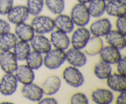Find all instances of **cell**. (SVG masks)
<instances>
[{
	"label": "cell",
	"instance_id": "cell-1",
	"mask_svg": "<svg viewBox=\"0 0 126 104\" xmlns=\"http://www.w3.org/2000/svg\"><path fill=\"white\" fill-rule=\"evenodd\" d=\"M70 17L75 25L79 27L86 26L89 24L91 19L86 4L79 2L71 8Z\"/></svg>",
	"mask_w": 126,
	"mask_h": 104
},
{
	"label": "cell",
	"instance_id": "cell-12",
	"mask_svg": "<svg viewBox=\"0 0 126 104\" xmlns=\"http://www.w3.org/2000/svg\"><path fill=\"white\" fill-rule=\"evenodd\" d=\"M21 92L25 98L32 102H39L44 95L41 87L33 83V82L23 84Z\"/></svg>",
	"mask_w": 126,
	"mask_h": 104
},
{
	"label": "cell",
	"instance_id": "cell-16",
	"mask_svg": "<svg viewBox=\"0 0 126 104\" xmlns=\"http://www.w3.org/2000/svg\"><path fill=\"white\" fill-rule=\"evenodd\" d=\"M14 73L18 82L23 84L33 83L35 78L34 70L32 69L27 64L18 66Z\"/></svg>",
	"mask_w": 126,
	"mask_h": 104
},
{
	"label": "cell",
	"instance_id": "cell-26",
	"mask_svg": "<svg viewBox=\"0 0 126 104\" xmlns=\"http://www.w3.org/2000/svg\"><path fill=\"white\" fill-rule=\"evenodd\" d=\"M18 42V38L14 33L8 32L0 35V50L8 51L14 48Z\"/></svg>",
	"mask_w": 126,
	"mask_h": 104
},
{
	"label": "cell",
	"instance_id": "cell-32",
	"mask_svg": "<svg viewBox=\"0 0 126 104\" xmlns=\"http://www.w3.org/2000/svg\"><path fill=\"white\" fill-rule=\"evenodd\" d=\"M14 6V0H0V15H7Z\"/></svg>",
	"mask_w": 126,
	"mask_h": 104
},
{
	"label": "cell",
	"instance_id": "cell-14",
	"mask_svg": "<svg viewBox=\"0 0 126 104\" xmlns=\"http://www.w3.org/2000/svg\"><path fill=\"white\" fill-rule=\"evenodd\" d=\"M98 55H100L101 60L111 65L116 64L122 58L120 50L110 45L103 46Z\"/></svg>",
	"mask_w": 126,
	"mask_h": 104
},
{
	"label": "cell",
	"instance_id": "cell-39",
	"mask_svg": "<svg viewBox=\"0 0 126 104\" xmlns=\"http://www.w3.org/2000/svg\"><path fill=\"white\" fill-rule=\"evenodd\" d=\"M1 104H12V102H2Z\"/></svg>",
	"mask_w": 126,
	"mask_h": 104
},
{
	"label": "cell",
	"instance_id": "cell-9",
	"mask_svg": "<svg viewBox=\"0 0 126 104\" xmlns=\"http://www.w3.org/2000/svg\"><path fill=\"white\" fill-rule=\"evenodd\" d=\"M30 13L26 6L17 5L13 6L7 13L9 22L13 24L25 22L28 18Z\"/></svg>",
	"mask_w": 126,
	"mask_h": 104
},
{
	"label": "cell",
	"instance_id": "cell-23",
	"mask_svg": "<svg viewBox=\"0 0 126 104\" xmlns=\"http://www.w3.org/2000/svg\"><path fill=\"white\" fill-rule=\"evenodd\" d=\"M104 46L103 40L100 37H91L87 44L84 48V52L89 56H96L100 52Z\"/></svg>",
	"mask_w": 126,
	"mask_h": 104
},
{
	"label": "cell",
	"instance_id": "cell-28",
	"mask_svg": "<svg viewBox=\"0 0 126 104\" xmlns=\"http://www.w3.org/2000/svg\"><path fill=\"white\" fill-rule=\"evenodd\" d=\"M27 65L33 70H38L43 65L42 54L33 50L30 52L25 59Z\"/></svg>",
	"mask_w": 126,
	"mask_h": 104
},
{
	"label": "cell",
	"instance_id": "cell-7",
	"mask_svg": "<svg viewBox=\"0 0 126 104\" xmlns=\"http://www.w3.org/2000/svg\"><path fill=\"white\" fill-rule=\"evenodd\" d=\"M65 61L74 67H82L87 63V58L84 51L72 47L65 52Z\"/></svg>",
	"mask_w": 126,
	"mask_h": 104
},
{
	"label": "cell",
	"instance_id": "cell-3",
	"mask_svg": "<svg viewBox=\"0 0 126 104\" xmlns=\"http://www.w3.org/2000/svg\"><path fill=\"white\" fill-rule=\"evenodd\" d=\"M31 26L34 33L38 34H46L51 33L54 29V20L46 15L34 16L31 22Z\"/></svg>",
	"mask_w": 126,
	"mask_h": 104
},
{
	"label": "cell",
	"instance_id": "cell-18",
	"mask_svg": "<svg viewBox=\"0 0 126 104\" xmlns=\"http://www.w3.org/2000/svg\"><path fill=\"white\" fill-rule=\"evenodd\" d=\"M54 20V27L57 30L69 34L74 30L75 24L70 16L62 13L57 15Z\"/></svg>",
	"mask_w": 126,
	"mask_h": 104
},
{
	"label": "cell",
	"instance_id": "cell-29",
	"mask_svg": "<svg viewBox=\"0 0 126 104\" xmlns=\"http://www.w3.org/2000/svg\"><path fill=\"white\" fill-rule=\"evenodd\" d=\"M44 4L47 9L54 15H59L65 9V0H44Z\"/></svg>",
	"mask_w": 126,
	"mask_h": 104
},
{
	"label": "cell",
	"instance_id": "cell-25",
	"mask_svg": "<svg viewBox=\"0 0 126 104\" xmlns=\"http://www.w3.org/2000/svg\"><path fill=\"white\" fill-rule=\"evenodd\" d=\"M31 51L30 45L28 42L18 41L13 48V53L17 61H25L28 54Z\"/></svg>",
	"mask_w": 126,
	"mask_h": 104
},
{
	"label": "cell",
	"instance_id": "cell-6",
	"mask_svg": "<svg viewBox=\"0 0 126 104\" xmlns=\"http://www.w3.org/2000/svg\"><path fill=\"white\" fill-rule=\"evenodd\" d=\"M91 37L89 29L85 26L79 27L73 33L70 43L73 47L82 50Z\"/></svg>",
	"mask_w": 126,
	"mask_h": 104
},
{
	"label": "cell",
	"instance_id": "cell-20",
	"mask_svg": "<svg viewBox=\"0 0 126 104\" xmlns=\"http://www.w3.org/2000/svg\"><path fill=\"white\" fill-rule=\"evenodd\" d=\"M62 85V81L60 77L56 75H52L48 77L44 81L41 88L44 94L53 95L58 92Z\"/></svg>",
	"mask_w": 126,
	"mask_h": 104
},
{
	"label": "cell",
	"instance_id": "cell-2",
	"mask_svg": "<svg viewBox=\"0 0 126 104\" xmlns=\"http://www.w3.org/2000/svg\"><path fill=\"white\" fill-rule=\"evenodd\" d=\"M65 61V52L57 48L51 49L43 57V64L50 70L59 68Z\"/></svg>",
	"mask_w": 126,
	"mask_h": 104
},
{
	"label": "cell",
	"instance_id": "cell-38",
	"mask_svg": "<svg viewBox=\"0 0 126 104\" xmlns=\"http://www.w3.org/2000/svg\"><path fill=\"white\" fill-rule=\"evenodd\" d=\"M91 0H77L79 3L83 4H87L91 1Z\"/></svg>",
	"mask_w": 126,
	"mask_h": 104
},
{
	"label": "cell",
	"instance_id": "cell-17",
	"mask_svg": "<svg viewBox=\"0 0 126 104\" xmlns=\"http://www.w3.org/2000/svg\"><path fill=\"white\" fill-rule=\"evenodd\" d=\"M105 37L106 42L110 46L116 48L119 50L125 48L126 45V35L123 34L118 30L111 29Z\"/></svg>",
	"mask_w": 126,
	"mask_h": 104
},
{
	"label": "cell",
	"instance_id": "cell-33",
	"mask_svg": "<svg viewBox=\"0 0 126 104\" xmlns=\"http://www.w3.org/2000/svg\"><path fill=\"white\" fill-rule=\"evenodd\" d=\"M116 30L121 33L124 35H126V15L117 17L116 21Z\"/></svg>",
	"mask_w": 126,
	"mask_h": 104
},
{
	"label": "cell",
	"instance_id": "cell-41",
	"mask_svg": "<svg viewBox=\"0 0 126 104\" xmlns=\"http://www.w3.org/2000/svg\"><path fill=\"white\" fill-rule=\"evenodd\" d=\"M121 1H126V0H121Z\"/></svg>",
	"mask_w": 126,
	"mask_h": 104
},
{
	"label": "cell",
	"instance_id": "cell-15",
	"mask_svg": "<svg viewBox=\"0 0 126 104\" xmlns=\"http://www.w3.org/2000/svg\"><path fill=\"white\" fill-rule=\"evenodd\" d=\"M105 12L110 16L119 17L126 15V2L121 0H110L106 2Z\"/></svg>",
	"mask_w": 126,
	"mask_h": 104
},
{
	"label": "cell",
	"instance_id": "cell-34",
	"mask_svg": "<svg viewBox=\"0 0 126 104\" xmlns=\"http://www.w3.org/2000/svg\"><path fill=\"white\" fill-rule=\"evenodd\" d=\"M118 73L122 75L126 76V57H122L116 63Z\"/></svg>",
	"mask_w": 126,
	"mask_h": 104
},
{
	"label": "cell",
	"instance_id": "cell-36",
	"mask_svg": "<svg viewBox=\"0 0 126 104\" xmlns=\"http://www.w3.org/2000/svg\"><path fill=\"white\" fill-rule=\"evenodd\" d=\"M39 104H57L58 102L56 99L53 97H47L42 98L39 102Z\"/></svg>",
	"mask_w": 126,
	"mask_h": 104
},
{
	"label": "cell",
	"instance_id": "cell-13",
	"mask_svg": "<svg viewBox=\"0 0 126 104\" xmlns=\"http://www.w3.org/2000/svg\"><path fill=\"white\" fill-rule=\"evenodd\" d=\"M50 40L55 48L64 51L67 50L70 45V39L67 34L57 29L51 32Z\"/></svg>",
	"mask_w": 126,
	"mask_h": 104
},
{
	"label": "cell",
	"instance_id": "cell-19",
	"mask_svg": "<svg viewBox=\"0 0 126 104\" xmlns=\"http://www.w3.org/2000/svg\"><path fill=\"white\" fill-rule=\"evenodd\" d=\"M92 101L97 104H109L112 103L114 95L110 89L97 88L92 91L91 94Z\"/></svg>",
	"mask_w": 126,
	"mask_h": 104
},
{
	"label": "cell",
	"instance_id": "cell-10",
	"mask_svg": "<svg viewBox=\"0 0 126 104\" xmlns=\"http://www.w3.org/2000/svg\"><path fill=\"white\" fill-rule=\"evenodd\" d=\"M112 29L111 21L107 18H98L91 23L89 27L92 35L97 37L105 36Z\"/></svg>",
	"mask_w": 126,
	"mask_h": 104
},
{
	"label": "cell",
	"instance_id": "cell-8",
	"mask_svg": "<svg viewBox=\"0 0 126 104\" xmlns=\"http://www.w3.org/2000/svg\"><path fill=\"white\" fill-rule=\"evenodd\" d=\"M18 67V61L11 50L0 53V67L5 73H14Z\"/></svg>",
	"mask_w": 126,
	"mask_h": 104
},
{
	"label": "cell",
	"instance_id": "cell-30",
	"mask_svg": "<svg viewBox=\"0 0 126 104\" xmlns=\"http://www.w3.org/2000/svg\"><path fill=\"white\" fill-rule=\"evenodd\" d=\"M44 6V0H27V7L30 15H38L43 11Z\"/></svg>",
	"mask_w": 126,
	"mask_h": 104
},
{
	"label": "cell",
	"instance_id": "cell-11",
	"mask_svg": "<svg viewBox=\"0 0 126 104\" xmlns=\"http://www.w3.org/2000/svg\"><path fill=\"white\" fill-rule=\"evenodd\" d=\"M52 46L50 39L43 34L34 35L30 40V46L33 50L42 55H45L50 51L52 49Z\"/></svg>",
	"mask_w": 126,
	"mask_h": 104
},
{
	"label": "cell",
	"instance_id": "cell-4",
	"mask_svg": "<svg viewBox=\"0 0 126 104\" xmlns=\"http://www.w3.org/2000/svg\"><path fill=\"white\" fill-rule=\"evenodd\" d=\"M63 78L70 86L79 88L84 83V77L78 67L70 66L63 71Z\"/></svg>",
	"mask_w": 126,
	"mask_h": 104
},
{
	"label": "cell",
	"instance_id": "cell-35",
	"mask_svg": "<svg viewBox=\"0 0 126 104\" xmlns=\"http://www.w3.org/2000/svg\"><path fill=\"white\" fill-rule=\"evenodd\" d=\"M11 31V26L9 23L5 20L0 18V35L8 33Z\"/></svg>",
	"mask_w": 126,
	"mask_h": 104
},
{
	"label": "cell",
	"instance_id": "cell-22",
	"mask_svg": "<svg viewBox=\"0 0 126 104\" xmlns=\"http://www.w3.org/2000/svg\"><path fill=\"white\" fill-rule=\"evenodd\" d=\"M34 31L31 24L25 22L16 24L15 34L20 40L30 42L34 35Z\"/></svg>",
	"mask_w": 126,
	"mask_h": 104
},
{
	"label": "cell",
	"instance_id": "cell-31",
	"mask_svg": "<svg viewBox=\"0 0 126 104\" xmlns=\"http://www.w3.org/2000/svg\"><path fill=\"white\" fill-rule=\"evenodd\" d=\"M70 103L71 104H87L89 103V99L86 94L79 92L71 95Z\"/></svg>",
	"mask_w": 126,
	"mask_h": 104
},
{
	"label": "cell",
	"instance_id": "cell-24",
	"mask_svg": "<svg viewBox=\"0 0 126 104\" xmlns=\"http://www.w3.org/2000/svg\"><path fill=\"white\" fill-rule=\"evenodd\" d=\"M87 7L91 17L99 18L105 12L106 1L104 0H91Z\"/></svg>",
	"mask_w": 126,
	"mask_h": 104
},
{
	"label": "cell",
	"instance_id": "cell-40",
	"mask_svg": "<svg viewBox=\"0 0 126 104\" xmlns=\"http://www.w3.org/2000/svg\"><path fill=\"white\" fill-rule=\"evenodd\" d=\"M104 1H105L106 2H107V1H110V0H104Z\"/></svg>",
	"mask_w": 126,
	"mask_h": 104
},
{
	"label": "cell",
	"instance_id": "cell-5",
	"mask_svg": "<svg viewBox=\"0 0 126 104\" xmlns=\"http://www.w3.org/2000/svg\"><path fill=\"white\" fill-rule=\"evenodd\" d=\"M18 87V81L14 73H5L0 80V92L4 96L14 94Z\"/></svg>",
	"mask_w": 126,
	"mask_h": 104
},
{
	"label": "cell",
	"instance_id": "cell-37",
	"mask_svg": "<svg viewBox=\"0 0 126 104\" xmlns=\"http://www.w3.org/2000/svg\"><path fill=\"white\" fill-rule=\"evenodd\" d=\"M116 104H126V90L120 92V94L116 100Z\"/></svg>",
	"mask_w": 126,
	"mask_h": 104
},
{
	"label": "cell",
	"instance_id": "cell-21",
	"mask_svg": "<svg viewBox=\"0 0 126 104\" xmlns=\"http://www.w3.org/2000/svg\"><path fill=\"white\" fill-rule=\"evenodd\" d=\"M106 80L107 85L111 90L118 92L126 90V76L118 73H111Z\"/></svg>",
	"mask_w": 126,
	"mask_h": 104
},
{
	"label": "cell",
	"instance_id": "cell-27",
	"mask_svg": "<svg viewBox=\"0 0 126 104\" xmlns=\"http://www.w3.org/2000/svg\"><path fill=\"white\" fill-rule=\"evenodd\" d=\"M94 73L98 79L106 80L112 73L111 66L110 64L101 60L95 65Z\"/></svg>",
	"mask_w": 126,
	"mask_h": 104
}]
</instances>
